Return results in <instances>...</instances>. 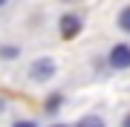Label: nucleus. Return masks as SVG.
<instances>
[{"mask_svg": "<svg viewBox=\"0 0 130 127\" xmlns=\"http://www.w3.org/2000/svg\"><path fill=\"white\" fill-rule=\"evenodd\" d=\"M55 72H58V66H55V61H52V58H38V61H32V66H29V78L38 81V84L49 81Z\"/></svg>", "mask_w": 130, "mask_h": 127, "instance_id": "f257e3e1", "label": "nucleus"}, {"mask_svg": "<svg viewBox=\"0 0 130 127\" xmlns=\"http://www.w3.org/2000/svg\"><path fill=\"white\" fill-rule=\"evenodd\" d=\"M81 17H78V14H64V17H61L58 20V29H61V38H67V41H70V38H75V35H78L81 32Z\"/></svg>", "mask_w": 130, "mask_h": 127, "instance_id": "f03ea898", "label": "nucleus"}, {"mask_svg": "<svg viewBox=\"0 0 130 127\" xmlns=\"http://www.w3.org/2000/svg\"><path fill=\"white\" fill-rule=\"evenodd\" d=\"M110 66L113 69H127L130 66V46L127 43H116L110 49Z\"/></svg>", "mask_w": 130, "mask_h": 127, "instance_id": "7ed1b4c3", "label": "nucleus"}, {"mask_svg": "<svg viewBox=\"0 0 130 127\" xmlns=\"http://www.w3.org/2000/svg\"><path fill=\"white\" fill-rule=\"evenodd\" d=\"M119 29L121 32H130V6H124L119 12Z\"/></svg>", "mask_w": 130, "mask_h": 127, "instance_id": "20e7f679", "label": "nucleus"}, {"mask_svg": "<svg viewBox=\"0 0 130 127\" xmlns=\"http://www.w3.org/2000/svg\"><path fill=\"white\" fill-rule=\"evenodd\" d=\"M75 127H107V124L101 121V118H95V116H87V118H81Z\"/></svg>", "mask_w": 130, "mask_h": 127, "instance_id": "39448f33", "label": "nucleus"}, {"mask_svg": "<svg viewBox=\"0 0 130 127\" xmlns=\"http://www.w3.org/2000/svg\"><path fill=\"white\" fill-rule=\"evenodd\" d=\"M20 49L18 46H0V58H18Z\"/></svg>", "mask_w": 130, "mask_h": 127, "instance_id": "423d86ee", "label": "nucleus"}, {"mask_svg": "<svg viewBox=\"0 0 130 127\" xmlns=\"http://www.w3.org/2000/svg\"><path fill=\"white\" fill-rule=\"evenodd\" d=\"M55 107H61V95H52L49 104H46V110H55Z\"/></svg>", "mask_w": 130, "mask_h": 127, "instance_id": "0eeeda50", "label": "nucleus"}, {"mask_svg": "<svg viewBox=\"0 0 130 127\" xmlns=\"http://www.w3.org/2000/svg\"><path fill=\"white\" fill-rule=\"evenodd\" d=\"M12 127H38V124H35V121H26V118H20V121H14Z\"/></svg>", "mask_w": 130, "mask_h": 127, "instance_id": "6e6552de", "label": "nucleus"}, {"mask_svg": "<svg viewBox=\"0 0 130 127\" xmlns=\"http://www.w3.org/2000/svg\"><path fill=\"white\" fill-rule=\"evenodd\" d=\"M121 127H130V113L124 116V121H121Z\"/></svg>", "mask_w": 130, "mask_h": 127, "instance_id": "1a4fd4ad", "label": "nucleus"}, {"mask_svg": "<svg viewBox=\"0 0 130 127\" xmlns=\"http://www.w3.org/2000/svg\"><path fill=\"white\" fill-rule=\"evenodd\" d=\"M0 6H6V0H0Z\"/></svg>", "mask_w": 130, "mask_h": 127, "instance_id": "9d476101", "label": "nucleus"}, {"mask_svg": "<svg viewBox=\"0 0 130 127\" xmlns=\"http://www.w3.org/2000/svg\"><path fill=\"white\" fill-rule=\"evenodd\" d=\"M52 127H64V124H52Z\"/></svg>", "mask_w": 130, "mask_h": 127, "instance_id": "9b49d317", "label": "nucleus"}]
</instances>
